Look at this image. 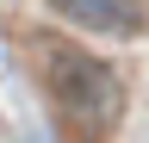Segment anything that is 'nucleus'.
Segmentation results:
<instances>
[{"label": "nucleus", "mask_w": 149, "mask_h": 143, "mask_svg": "<svg viewBox=\"0 0 149 143\" xmlns=\"http://www.w3.org/2000/svg\"><path fill=\"white\" fill-rule=\"evenodd\" d=\"M50 93L68 106L81 124H112L124 106L118 68L100 62L93 50H50Z\"/></svg>", "instance_id": "1"}, {"label": "nucleus", "mask_w": 149, "mask_h": 143, "mask_svg": "<svg viewBox=\"0 0 149 143\" xmlns=\"http://www.w3.org/2000/svg\"><path fill=\"white\" fill-rule=\"evenodd\" d=\"M68 25L81 31H106V38H137L143 31V6L137 0H50Z\"/></svg>", "instance_id": "2"}]
</instances>
